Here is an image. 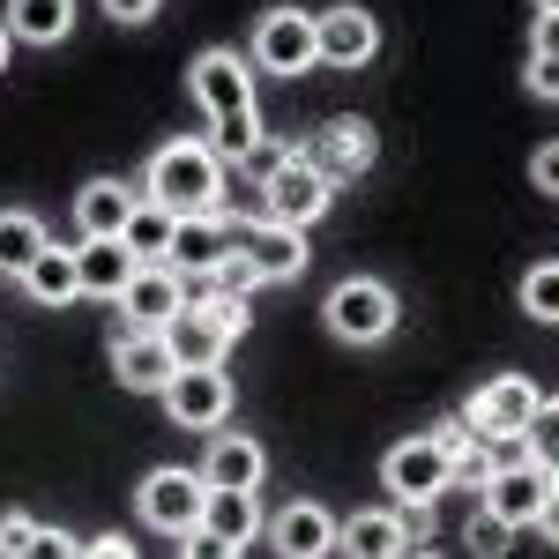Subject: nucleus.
<instances>
[{
	"label": "nucleus",
	"instance_id": "obj_2",
	"mask_svg": "<svg viewBox=\"0 0 559 559\" xmlns=\"http://www.w3.org/2000/svg\"><path fill=\"white\" fill-rule=\"evenodd\" d=\"M142 202H157V210H173V216H216V202H224V157L202 134L165 142L150 157V173H142Z\"/></svg>",
	"mask_w": 559,
	"mask_h": 559
},
{
	"label": "nucleus",
	"instance_id": "obj_16",
	"mask_svg": "<svg viewBox=\"0 0 559 559\" xmlns=\"http://www.w3.org/2000/svg\"><path fill=\"white\" fill-rule=\"evenodd\" d=\"M224 254H231V216H224V210H216V216H179V224H173V254H165V269L202 284V276H210Z\"/></svg>",
	"mask_w": 559,
	"mask_h": 559
},
{
	"label": "nucleus",
	"instance_id": "obj_28",
	"mask_svg": "<svg viewBox=\"0 0 559 559\" xmlns=\"http://www.w3.org/2000/svg\"><path fill=\"white\" fill-rule=\"evenodd\" d=\"M522 440H530V463L559 485V395H545V403H537V418H530V432H522Z\"/></svg>",
	"mask_w": 559,
	"mask_h": 559
},
{
	"label": "nucleus",
	"instance_id": "obj_38",
	"mask_svg": "<svg viewBox=\"0 0 559 559\" xmlns=\"http://www.w3.org/2000/svg\"><path fill=\"white\" fill-rule=\"evenodd\" d=\"M75 559H134V545L120 537V530H112V537H90V545H83Z\"/></svg>",
	"mask_w": 559,
	"mask_h": 559
},
{
	"label": "nucleus",
	"instance_id": "obj_12",
	"mask_svg": "<svg viewBox=\"0 0 559 559\" xmlns=\"http://www.w3.org/2000/svg\"><path fill=\"white\" fill-rule=\"evenodd\" d=\"M120 321L128 329H142V336H165L179 321V306H187V276H173V269H134L128 292H120Z\"/></svg>",
	"mask_w": 559,
	"mask_h": 559
},
{
	"label": "nucleus",
	"instance_id": "obj_19",
	"mask_svg": "<svg viewBox=\"0 0 559 559\" xmlns=\"http://www.w3.org/2000/svg\"><path fill=\"white\" fill-rule=\"evenodd\" d=\"M336 552L350 559H411V530L395 508H366V515L336 522Z\"/></svg>",
	"mask_w": 559,
	"mask_h": 559
},
{
	"label": "nucleus",
	"instance_id": "obj_23",
	"mask_svg": "<svg viewBox=\"0 0 559 559\" xmlns=\"http://www.w3.org/2000/svg\"><path fill=\"white\" fill-rule=\"evenodd\" d=\"M23 292L38 306H75L83 299V276H75V247H45L31 269H23Z\"/></svg>",
	"mask_w": 559,
	"mask_h": 559
},
{
	"label": "nucleus",
	"instance_id": "obj_40",
	"mask_svg": "<svg viewBox=\"0 0 559 559\" xmlns=\"http://www.w3.org/2000/svg\"><path fill=\"white\" fill-rule=\"evenodd\" d=\"M537 537H545V545H559V485L545 492V508H537Z\"/></svg>",
	"mask_w": 559,
	"mask_h": 559
},
{
	"label": "nucleus",
	"instance_id": "obj_20",
	"mask_svg": "<svg viewBox=\"0 0 559 559\" xmlns=\"http://www.w3.org/2000/svg\"><path fill=\"white\" fill-rule=\"evenodd\" d=\"M134 194L128 179H83V194H75V224H83V239H120L134 216Z\"/></svg>",
	"mask_w": 559,
	"mask_h": 559
},
{
	"label": "nucleus",
	"instance_id": "obj_8",
	"mask_svg": "<svg viewBox=\"0 0 559 559\" xmlns=\"http://www.w3.org/2000/svg\"><path fill=\"white\" fill-rule=\"evenodd\" d=\"M165 418L187 432H224L231 418V381H224V366H179L173 388H165Z\"/></svg>",
	"mask_w": 559,
	"mask_h": 559
},
{
	"label": "nucleus",
	"instance_id": "obj_24",
	"mask_svg": "<svg viewBox=\"0 0 559 559\" xmlns=\"http://www.w3.org/2000/svg\"><path fill=\"white\" fill-rule=\"evenodd\" d=\"M173 210H157V202H134L128 231H120V247L134 254V269H165V254H173Z\"/></svg>",
	"mask_w": 559,
	"mask_h": 559
},
{
	"label": "nucleus",
	"instance_id": "obj_17",
	"mask_svg": "<svg viewBox=\"0 0 559 559\" xmlns=\"http://www.w3.org/2000/svg\"><path fill=\"white\" fill-rule=\"evenodd\" d=\"M261 477H269V455H261L254 432H216L210 440V455H202L210 492H261Z\"/></svg>",
	"mask_w": 559,
	"mask_h": 559
},
{
	"label": "nucleus",
	"instance_id": "obj_4",
	"mask_svg": "<svg viewBox=\"0 0 559 559\" xmlns=\"http://www.w3.org/2000/svg\"><path fill=\"white\" fill-rule=\"evenodd\" d=\"M321 321H329V336L336 344H358V350H373L395 336V292H388L381 276H344L329 299H321Z\"/></svg>",
	"mask_w": 559,
	"mask_h": 559
},
{
	"label": "nucleus",
	"instance_id": "obj_29",
	"mask_svg": "<svg viewBox=\"0 0 559 559\" xmlns=\"http://www.w3.org/2000/svg\"><path fill=\"white\" fill-rule=\"evenodd\" d=\"M202 284H210V292H224V299H254V292H261V269H254L247 254H239V247H231V254L216 261Z\"/></svg>",
	"mask_w": 559,
	"mask_h": 559
},
{
	"label": "nucleus",
	"instance_id": "obj_11",
	"mask_svg": "<svg viewBox=\"0 0 559 559\" xmlns=\"http://www.w3.org/2000/svg\"><path fill=\"white\" fill-rule=\"evenodd\" d=\"M231 247L261 269V284H284L306 269V231L292 224H269V216H231Z\"/></svg>",
	"mask_w": 559,
	"mask_h": 559
},
{
	"label": "nucleus",
	"instance_id": "obj_34",
	"mask_svg": "<svg viewBox=\"0 0 559 559\" xmlns=\"http://www.w3.org/2000/svg\"><path fill=\"white\" fill-rule=\"evenodd\" d=\"M179 552H187V559H239V545H224L216 530H187V537H179Z\"/></svg>",
	"mask_w": 559,
	"mask_h": 559
},
{
	"label": "nucleus",
	"instance_id": "obj_1",
	"mask_svg": "<svg viewBox=\"0 0 559 559\" xmlns=\"http://www.w3.org/2000/svg\"><path fill=\"white\" fill-rule=\"evenodd\" d=\"M194 105L210 112V142L216 157H254V142H261V105H254V83H247V60L239 52H224V45H210L202 60H194Z\"/></svg>",
	"mask_w": 559,
	"mask_h": 559
},
{
	"label": "nucleus",
	"instance_id": "obj_41",
	"mask_svg": "<svg viewBox=\"0 0 559 559\" xmlns=\"http://www.w3.org/2000/svg\"><path fill=\"white\" fill-rule=\"evenodd\" d=\"M530 8H537V15H559V0H530Z\"/></svg>",
	"mask_w": 559,
	"mask_h": 559
},
{
	"label": "nucleus",
	"instance_id": "obj_13",
	"mask_svg": "<svg viewBox=\"0 0 559 559\" xmlns=\"http://www.w3.org/2000/svg\"><path fill=\"white\" fill-rule=\"evenodd\" d=\"M313 45H321L329 68H366L381 52V23H373V8L344 0V8H321L313 15Z\"/></svg>",
	"mask_w": 559,
	"mask_h": 559
},
{
	"label": "nucleus",
	"instance_id": "obj_31",
	"mask_svg": "<svg viewBox=\"0 0 559 559\" xmlns=\"http://www.w3.org/2000/svg\"><path fill=\"white\" fill-rule=\"evenodd\" d=\"M432 448H440V455L455 463V477H463V463L477 455V432L463 426V418H440V426H432Z\"/></svg>",
	"mask_w": 559,
	"mask_h": 559
},
{
	"label": "nucleus",
	"instance_id": "obj_14",
	"mask_svg": "<svg viewBox=\"0 0 559 559\" xmlns=\"http://www.w3.org/2000/svg\"><path fill=\"white\" fill-rule=\"evenodd\" d=\"M112 373H120V388L128 395H165L179 373V358L165 336H142V329H120L112 336Z\"/></svg>",
	"mask_w": 559,
	"mask_h": 559
},
{
	"label": "nucleus",
	"instance_id": "obj_36",
	"mask_svg": "<svg viewBox=\"0 0 559 559\" xmlns=\"http://www.w3.org/2000/svg\"><path fill=\"white\" fill-rule=\"evenodd\" d=\"M31 530H38L31 515H0V559H23V545H31Z\"/></svg>",
	"mask_w": 559,
	"mask_h": 559
},
{
	"label": "nucleus",
	"instance_id": "obj_18",
	"mask_svg": "<svg viewBox=\"0 0 559 559\" xmlns=\"http://www.w3.org/2000/svg\"><path fill=\"white\" fill-rule=\"evenodd\" d=\"M269 545H276V559H329L336 552V515H329V500H292L284 515L269 522Z\"/></svg>",
	"mask_w": 559,
	"mask_h": 559
},
{
	"label": "nucleus",
	"instance_id": "obj_26",
	"mask_svg": "<svg viewBox=\"0 0 559 559\" xmlns=\"http://www.w3.org/2000/svg\"><path fill=\"white\" fill-rule=\"evenodd\" d=\"M45 247H52V239H45V224L31 210H0V269H8V276H23Z\"/></svg>",
	"mask_w": 559,
	"mask_h": 559
},
{
	"label": "nucleus",
	"instance_id": "obj_39",
	"mask_svg": "<svg viewBox=\"0 0 559 559\" xmlns=\"http://www.w3.org/2000/svg\"><path fill=\"white\" fill-rule=\"evenodd\" d=\"M530 52H552L559 60V15H537V23H530Z\"/></svg>",
	"mask_w": 559,
	"mask_h": 559
},
{
	"label": "nucleus",
	"instance_id": "obj_33",
	"mask_svg": "<svg viewBox=\"0 0 559 559\" xmlns=\"http://www.w3.org/2000/svg\"><path fill=\"white\" fill-rule=\"evenodd\" d=\"M83 552V545H75V537H68V530H31V545H23V559H75Z\"/></svg>",
	"mask_w": 559,
	"mask_h": 559
},
{
	"label": "nucleus",
	"instance_id": "obj_43",
	"mask_svg": "<svg viewBox=\"0 0 559 559\" xmlns=\"http://www.w3.org/2000/svg\"><path fill=\"white\" fill-rule=\"evenodd\" d=\"M418 559H432V552H418Z\"/></svg>",
	"mask_w": 559,
	"mask_h": 559
},
{
	"label": "nucleus",
	"instance_id": "obj_10",
	"mask_svg": "<svg viewBox=\"0 0 559 559\" xmlns=\"http://www.w3.org/2000/svg\"><path fill=\"white\" fill-rule=\"evenodd\" d=\"M299 150L329 179H366V173H373V157H381V134L366 128L358 112H336V120H321V134H313V142H299Z\"/></svg>",
	"mask_w": 559,
	"mask_h": 559
},
{
	"label": "nucleus",
	"instance_id": "obj_32",
	"mask_svg": "<svg viewBox=\"0 0 559 559\" xmlns=\"http://www.w3.org/2000/svg\"><path fill=\"white\" fill-rule=\"evenodd\" d=\"M522 83H530V97H545V105H559V60H552V52H530Z\"/></svg>",
	"mask_w": 559,
	"mask_h": 559
},
{
	"label": "nucleus",
	"instance_id": "obj_21",
	"mask_svg": "<svg viewBox=\"0 0 559 559\" xmlns=\"http://www.w3.org/2000/svg\"><path fill=\"white\" fill-rule=\"evenodd\" d=\"M75 276H83V299H120L134 276V254L120 239H83L75 247Z\"/></svg>",
	"mask_w": 559,
	"mask_h": 559
},
{
	"label": "nucleus",
	"instance_id": "obj_37",
	"mask_svg": "<svg viewBox=\"0 0 559 559\" xmlns=\"http://www.w3.org/2000/svg\"><path fill=\"white\" fill-rule=\"evenodd\" d=\"M97 8H105L112 23H150V15H157V0H97Z\"/></svg>",
	"mask_w": 559,
	"mask_h": 559
},
{
	"label": "nucleus",
	"instance_id": "obj_42",
	"mask_svg": "<svg viewBox=\"0 0 559 559\" xmlns=\"http://www.w3.org/2000/svg\"><path fill=\"white\" fill-rule=\"evenodd\" d=\"M8 45H15V38H8V23H0V68H8Z\"/></svg>",
	"mask_w": 559,
	"mask_h": 559
},
{
	"label": "nucleus",
	"instance_id": "obj_7",
	"mask_svg": "<svg viewBox=\"0 0 559 559\" xmlns=\"http://www.w3.org/2000/svg\"><path fill=\"white\" fill-rule=\"evenodd\" d=\"M537 381L530 373H492V381H477V395L463 403V426L477 432V440H500V432H530V418H537Z\"/></svg>",
	"mask_w": 559,
	"mask_h": 559
},
{
	"label": "nucleus",
	"instance_id": "obj_15",
	"mask_svg": "<svg viewBox=\"0 0 559 559\" xmlns=\"http://www.w3.org/2000/svg\"><path fill=\"white\" fill-rule=\"evenodd\" d=\"M485 500V515H500L508 530H537V508H545V492H552V477L537 471V463H515V471H492L485 485H477Z\"/></svg>",
	"mask_w": 559,
	"mask_h": 559
},
{
	"label": "nucleus",
	"instance_id": "obj_30",
	"mask_svg": "<svg viewBox=\"0 0 559 559\" xmlns=\"http://www.w3.org/2000/svg\"><path fill=\"white\" fill-rule=\"evenodd\" d=\"M463 537H471V552H477V559H500L508 545H515V530H508L500 515H485V508L471 515V530H463Z\"/></svg>",
	"mask_w": 559,
	"mask_h": 559
},
{
	"label": "nucleus",
	"instance_id": "obj_27",
	"mask_svg": "<svg viewBox=\"0 0 559 559\" xmlns=\"http://www.w3.org/2000/svg\"><path fill=\"white\" fill-rule=\"evenodd\" d=\"M515 299L530 321H545V329H559V261H530L515 284Z\"/></svg>",
	"mask_w": 559,
	"mask_h": 559
},
{
	"label": "nucleus",
	"instance_id": "obj_3",
	"mask_svg": "<svg viewBox=\"0 0 559 559\" xmlns=\"http://www.w3.org/2000/svg\"><path fill=\"white\" fill-rule=\"evenodd\" d=\"M329 202H336V179L321 173L306 150H292L284 165H269V173H261V216H269V224L306 231V224H321V216H329Z\"/></svg>",
	"mask_w": 559,
	"mask_h": 559
},
{
	"label": "nucleus",
	"instance_id": "obj_9",
	"mask_svg": "<svg viewBox=\"0 0 559 559\" xmlns=\"http://www.w3.org/2000/svg\"><path fill=\"white\" fill-rule=\"evenodd\" d=\"M313 60H321V45H313V15H306V8H261L254 68H269V75H306Z\"/></svg>",
	"mask_w": 559,
	"mask_h": 559
},
{
	"label": "nucleus",
	"instance_id": "obj_5",
	"mask_svg": "<svg viewBox=\"0 0 559 559\" xmlns=\"http://www.w3.org/2000/svg\"><path fill=\"white\" fill-rule=\"evenodd\" d=\"M202 500H210L202 471H179V463L150 471V477H142V492H134V508H142V522H150L157 537H187V530H202Z\"/></svg>",
	"mask_w": 559,
	"mask_h": 559
},
{
	"label": "nucleus",
	"instance_id": "obj_6",
	"mask_svg": "<svg viewBox=\"0 0 559 559\" xmlns=\"http://www.w3.org/2000/svg\"><path fill=\"white\" fill-rule=\"evenodd\" d=\"M381 485H388V500L426 508V500H440V492L455 485V463L432 448V432H418V440H395L381 455Z\"/></svg>",
	"mask_w": 559,
	"mask_h": 559
},
{
	"label": "nucleus",
	"instance_id": "obj_25",
	"mask_svg": "<svg viewBox=\"0 0 559 559\" xmlns=\"http://www.w3.org/2000/svg\"><path fill=\"white\" fill-rule=\"evenodd\" d=\"M202 530H216L224 545H239V552H247V545L261 537V508H254V492H210V500H202Z\"/></svg>",
	"mask_w": 559,
	"mask_h": 559
},
{
	"label": "nucleus",
	"instance_id": "obj_22",
	"mask_svg": "<svg viewBox=\"0 0 559 559\" xmlns=\"http://www.w3.org/2000/svg\"><path fill=\"white\" fill-rule=\"evenodd\" d=\"M8 38L15 45H68L75 31V0H8Z\"/></svg>",
	"mask_w": 559,
	"mask_h": 559
},
{
	"label": "nucleus",
	"instance_id": "obj_35",
	"mask_svg": "<svg viewBox=\"0 0 559 559\" xmlns=\"http://www.w3.org/2000/svg\"><path fill=\"white\" fill-rule=\"evenodd\" d=\"M530 187H537V194H559V142H545V150L530 157Z\"/></svg>",
	"mask_w": 559,
	"mask_h": 559
}]
</instances>
